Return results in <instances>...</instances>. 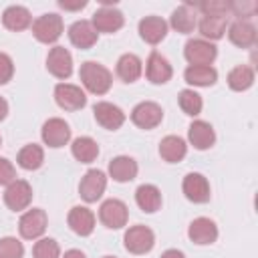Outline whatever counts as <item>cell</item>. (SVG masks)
<instances>
[{
    "label": "cell",
    "mask_w": 258,
    "mask_h": 258,
    "mask_svg": "<svg viewBox=\"0 0 258 258\" xmlns=\"http://www.w3.org/2000/svg\"><path fill=\"white\" fill-rule=\"evenodd\" d=\"M105 258H115V256H105Z\"/></svg>",
    "instance_id": "ee69618b"
},
{
    "label": "cell",
    "mask_w": 258,
    "mask_h": 258,
    "mask_svg": "<svg viewBox=\"0 0 258 258\" xmlns=\"http://www.w3.org/2000/svg\"><path fill=\"white\" fill-rule=\"evenodd\" d=\"M161 258H185L179 250H165L163 254H161Z\"/></svg>",
    "instance_id": "60d3db41"
},
{
    "label": "cell",
    "mask_w": 258,
    "mask_h": 258,
    "mask_svg": "<svg viewBox=\"0 0 258 258\" xmlns=\"http://www.w3.org/2000/svg\"><path fill=\"white\" fill-rule=\"evenodd\" d=\"M218 79L216 69L212 67H187L185 69V81L196 87H210Z\"/></svg>",
    "instance_id": "4dcf8cb0"
},
{
    "label": "cell",
    "mask_w": 258,
    "mask_h": 258,
    "mask_svg": "<svg viewBox=\"0 0 258 258\" xmlns=\"http://www.w3.org/2000/svg\"><path fill=\"white\" fill-rule=\"evenodd\" d=\"M109 175L115 181H119V183H125V181L135 179V175H137V163H135V159H131L127 155H119V157L111 159V163H109Z\"/></svg>",
    "instance_id": "7402d4cb"
},
{
    "label": "cell",
    "mask_w": 258,
    "mask_h": 258,
    "mask_svg": "<svg viewBox=\"0 0 258 258\" xmlns=\"http://www.w3.org/2000/svg\"><path fill=\"white\" fill-rule=\"evenodd\" d=\"M161 119H163V111L153 101H143L135 105V109L131 111V121L141 129H153L161 123Z\"/></svg>",
    "instance_id": "8992f818"
},
{
    "label": "cell",
    "mask_w": 258,
    "mask_h": 258,
    "mask_svg": "<svg viewBox=\"0 0 258 258\" xmlns=\"http://www.w3.org/2000/svg\"><path fill=\"white\" fill-rule=\"evenodd\" d=\"M226 16L222 14H204V18L200 20V32L206 36V38H212V40H218L224 36L226 32Z\"/></svg>",
    "instance_id": "f1b7e54d"
},
{
    "label": "cell",
    "mask_w": 258,
    "mask_h": 258,
    "mask_svg": "<svg viewBox=\"0 0 258 258\" xmlns=\"http://www.w3.org/2000/svg\"><path fill=\"white\" fill-rule=\"evenodd\" d=\"M54 101L60 109L67 111H79L81 107H85L87 97L81 91V87L77 85H69V83H60L54 87Z\"/></svg>",
    "instance_id": "5b68a950"
},
{
    "label": "cell",
    "mask_w": 258,
    "mask_h": 258,
    "mask_svg": "<svg viewBox=\"0 0 258 258\" xmlns=\"http://www.w3.org/2000/svg\"><path fill=\"white\" fill-rule=\"evenodd\" d=\"M196 24H198V20H196V10L191 8V4H183V6H179V8L173 10V14H171V26L177 32L187 34V32H191L196 28Z\"/></svg>",
    "instance_id": "83f0119b"
},
{
    "label": "cell",
    "mask_w": 258,
    "mask_h": 258,
    "mask_svg": "<svg viewBox=\"0 0 258 258\" xmlns=\"http://www.w3.org/2000/svg\"><path fill=\"white\" fill-rule=\"evenodd\" d=\"M18 230H20V236L26 238V240H34V238L42 236V232L46 230V212L40 210V208L28 210V212L20 218Z\"/></svg>",
    "instance_id": "30bf717a"
},
{
    "label": "cell",
    "mask_w": 258,
    "mask_h": 258,
    "mask_svg": "<svg viewBox=\"0 0 258 258\" xmlns=\"http://www.w3.org/2000/svg\"><path fill=\"white\" fill-rule=\"evenodd\" d=\"M69 226L79 236H89L95 228V214L89 208L77 206L69 212Z\"/></svg>",
    "instance_id": "d6986e66"
},
{
    "label": "cell",
    "mask_w": 258,
    "mask_h": 258,
    "mask_svg": "<svg viewBox=\"0 0 258 258\" xmlns=\"http://www.w3.org/2000/svg\"><path fill=\"white\" fill-rule=\"evenodd\" d=\"M30 20H32V16H30V12H28L24 6H8V8L4 10V14H2L4 26H6L8 30H14V32L28 28Z\"/></svg>",
    "instance_id": "484cf974"
},
{
    "label": "cell",
    "mask_w": 258,
    "mask_h": 258,
    "mask_svg": "<svg viewBox=\"0 0 258 258\" xmlns=\"http://www.w3.org/2000/svg\"><path fill=\"white\" fill-rule=\"evenodd\" d=\"M81 81L95 95H105L111 89V83H113L111 73L95 60H87V62L81 64Z\"/></svg>",
    "instance_id": "6da1fadb"
},
{
    "label": "cell",
    "mask_w": 258,
    "mask_h": 258,
    "mask_svg": "<svg viewBox=\"0 0 258 258\" xmlns=\"http://www.w3.org/2000/svg\"><path fill=\"white\" fill-rule=\"evenodd\" d=\"M123 240H125V248L131 254H145L155 244V236L147 226H131L125 232Z\"/></svg>",
    "instance_id": "3957f363"
},
{
    "label": "cell",
    "mask_w": 258,
    "mask_h": 258,
    "mask_svg": "<svg viewBox=\"0 0 258 258\" xmlns=\"http://www.w3.org/2000/svg\"><path fill=\"white\" fill-rule=\"evenodd\" d=\"M71 151L81 163H91L99 155V145L91 137H77L71 145Z\"/></svg>",
    "instance_id": "f546056e"
},
{
    "label": "cell",
    "mask_w": 258,
    "mask_h": 258,
    "mask_svg": "<svg viewBox=\"0 0 258 258\" xmlns=\"http://www.w3.org/2000/svg\"><path fill=\"white\" fill-rule=\"evenodd\" d=\"M139 34L145 42L149 44H157L165 38L167 34V24L163 18L159 16H145L141 22H139Z\"/></svg>",
    "instance_id": "e0dca14e"
},
{
    "label": "cell",
    "mask_w": 258,
    "mask_h": 258,
    "mask_svg": "<svg viewBox=\"0 0 258 258\" xmlns=\"http://www.w3.org/2000/svg\"><path fill=\"white\" fill-rule=\"evenodd\" d=\"M183 54H185V58H187V62L191 67H210L212 60L216 58L218 50H216V46L212 42L196 38V40H189L185 44Z\"/></svg>",
    "instance_id": "7a4b0ae2"
},
{
    "label": "cell",
    "mask_w": 258,
    "mask_h": 258,
    "mask_svg": "<svg viewBox=\"0 0 258 258\" xmlns=\"http://www.w3.org/2000/svg\"><path fill=\"white\" fill-rule=\"evenodd\" d=\"M32 32H34V36H36L40 42H44V44L54 42V40L62 34V18H60L58 14H54V12L42 14V16L32 24Z\"/></svg>",
    "instance_id": "277c9868"
},
{
    "label": "cell",
    "mask_w": 258,
    "mask_h": 258,
    "mask_svg": "<svg viewBox=\"0 0 258 258\" xmlns=\"http://www.w3.org/2000/svg\"><path fill=\"white\" fill-rule=\"evenodd\" d=\"M14 75V62L8 54L0 52V85H6Z\"/></svg>",
    "instance_id": "8d00e7d4"
},
{
    "label": "cell",
    "mask_w": 258,
    "mask_h": 258,
    "mask_svg": "<svg viewBox=\"0 0 258 258\" xmlns=\"http://www.w3.org/2000/svg\"><path fill=\"white\" fill-rule=\"evenodd\" d=\"M141 71H143V67H141V60H139L137 54L127 52V54H123V56L117 60V75H119V79L125 81V83L137 81V79L141 77Z\"/></svg>",
    "instance_id": "4316f807"
},
{
    "label": "cell",
    "mask_w": 258,
    "mask_h": 258,
    "mask_svg": "<svg viewBox=\"0 0 258 258\" xmlns=\"http://www.w3.org/2000/svg\"><path fill=\"white\" fill-rule=\"evenodd\" d=\"M58 6L64 8V10H81V8L87 6V2H85V0H79V2H67V0H60Z\"/></svg>",
    "instance_id": "ab89813d"
},
{
    "label": "cell",
    "mask_w": 258,
    "mask_h": 258,
    "mask_svg": "<svg viewBox=\"0 0 258 258\" xmlns=\"http://www.w3.org/2000/svg\"><path fill=\"white\" fill-rule=\"evenodd\" d=\"M107 187V177L101 169H89L79 183V194L85 202H97Z\"/></svg>",
    "instance_id": "52a82bcc"
},
{
    "label": "cell",
    "mask_w": 258,
    "mask_h": 258,
    "mask_svg": "<svg viewBox=\"0 0 258 258\" xmlns=\"http://www.w3.org/2000/svg\"><path fill=\"white\" fill-rule=\"evenodd\" d=\"M135 202L143 212L153 214L161 208V191L151 183H143L135 191Z\"/></svg>",
    "instance_id": "cb8c5ba5"
},
{
    "label": "cell",
    "mask_w": 258,
    "mask_h": 258,
    "mask_svg": "<svg viewBox=\"0 0 258 258\" xmlns=\"http://www.w3.org/2000/svg\"><path fill=\"white\" fill-rule=\"evenodd\" d=\"M6 113H8V103H6V101L0 97V121L6 117Z\"/></svg>",
    "instance_id": "7bdbcfd3"
},
{
    "label": "cell",
    "mask_w": 258,
    "mask_h": 258,
    "mask_svg": "<svg viewBox=\"0 0 258 258\" xmlns=\"http://www.w3.org/2000/svg\"><path fill=\"white\" fill-rule=\"evenodd\" d=\"M171 64L167 62L165 56H161L159 52H151L147 58V79L153 85H163L171 79Z\"/></svg>",
    "instance_id": "ac0fdd59"
},
{
    "label": "cell",
    "mask_w": 258,
    "mask_h": 258,
    "mask_svg": "<svg viewBox=\"0 0 258 258\" xmlns=\"http://www.w3.org/2000/svg\"><path fill=\"white\" fill-rule=\"evenodd\" d=\"M91 24L97 32H117L123 26V14L113 6H103L93 14Z\"/></svg>",
    "instance_id": "9a60e30c"
},
{
    "label": "cell",
    "mask_w": 258,
    "mask_h": 258,
    "mask_svg": "<svg viewBox=\"0 0 258 258\" xmlns=\"http://www.w3.org/2000/svg\"><path fill=\"white\" fill-rule=\"evenodd\" d=\"M62 258H87L81 250H69V252H64V256Z\"/></svg>",
    "instance_id": "b9f144b4"
},
{
    "label": "cell",
    "mask_w": 258,
    "mask_h": 258,
    "mask_svg": "<svg viewBox=\"0 0 258 258\" xmlns=\"http://www.w3.org/2000/svg\"><path fill=\"white\" fill-rule=\"evenodd\" d=\"M69 38L75 46L79 48H91L97 42V30L93 28L91 22L87 20H77L71 28H69Z\"/></svg>",
    "instance_id": "44dd1931"
},
{
    "label": "cell",
    "mask_w": 258,
    "mask_h": 258,
    "mask_svg": "<svg viewBox=\"0 0 258 258\" xmlns=\"http://www.w3.org/2000/svg\"><path fill=\"white\" fill-rule=\"evenodd\" d=\"M183 194L194 204H206L210 200V183L202 173H187L183 177Z\"/></svg>",
    "instance_id": "7c38bea8"
},
{
    "label": "cell",
    "mask_w": 258,
    "mask_h": 258,
    "mask_svg": "<svg viewBox=\"0 0 258 258\" xmlns=\"http://www.w3.org/2000/svg\"><path fill=\"white\" fill-rule=\"evenodd\" d=\"M127 206L121 202V200H107L101 204V210H99V218L101 222L111 228V230H119L127 224Z\"/></svg>",
    "instance_id": "9c48e42d"
},
{
    "label": "cell",
    "mask_w": 258,
    "mask_h": 258,
    "mask_svg": "<svg viewBox=\"0 0 258 258\" xmlns=\"http://www.w3.org/2000/svg\"><path fill=\"white\" fill-rule=\"evenodd\" d=\"M0 141H2V139H0Z\"/></svg>",
    "instance_id": "f6af8a7d"
},
{
    "label": "cell",
    "mask_w": 258,
    "mask_h": 258,
    "mask_svg": "<svg viewBox=\"0 0 258 258\" xmlns=\"http://www.w3.org/2000/svg\"><path fill=\"white\" fill-rule=\"evenodd\" d=\"M34 258H58L60 256V248L52 238H42L34 244L32 248Z\"/></svg>",
    "instance_id": "e575fe53"
},
{
    "label": "cell",
    "mask_w": 258,
    "mask_h": 258,
    "mask_svg": "<svg viewBox=\"0 0 258 258\" xmlns=\"http://www.w3.org/2000/svg\"><path fill=\"white\" fill-rule=\"evenodd\" d=\"M252 83H254V71L246 64H240V67L232 69L230 75H228V85L234 91H246V89L252 87Z\"/></svg>",
    "instance_id": "1f68e13d"
},
{
    "label": "cell",
    "mask_w": 258,
    "mask_h": 258,
    "mask_svg": "<svg viewBox=\"0 0 258 258\" xmlns=\"http://www.w3.org/2000/svg\"><path fill=\"white\" fill-rule=\"evenodd\" d=\"M202 97L196 93V91H191V89H183L181 93H179V107H181V111L185 113V115H200V111H202Z\"/></svg>",
    "instance_id": "836d02e7"
},
{
    "label": "cell",
    "mask_w": 258,
    "mask_h": 258,
    "mask_svg": "<svg viewBox=\"0 0 258 258\" xmlns=\"http://www.w3.org/2000/svg\"><path fill=\"white\" fill-rule=\"evenodd\" d=\"M187 236H189L191 242H196V244H200V246H206V244L216 242V238H218V228H216V224H214L210 218H196V220L189 224Z\"/></svg>",
    "instance_id": "2e32d148"
},
{
    "label": "cell",
    "mask_w": 258,
    "mask_h": 258,
    "mask_svg": "<svg viewBox=\"0 0 258 258\" xmlns=\"http://www.w3.org/2000/svg\"><path fill=\"white\" fill-rule=\"evenodd\" d=\"M230 40L240 46V48H246V46H252L256 42V28L248 22V20H236L232 26H230V32H228Z\"/></svg>",
    "instance_id": "d4e9b609"
},
{
    "label": "cell",
    "mask_w": 258,
    "mask_h": 258,
    "mask_svg": "<svg viewBox=\"0 0 258 258\" xmlns=\"http://www.w3.org/2000/svg\"><path fill=\"white\" fill-rule=\"evenodd\" d=\"M187 137H189V143L196 147V149H210L216 141V133L212 129L210 123L206 121H194L189 125V131H187Z\"/></svg>",
    "instance_id": "ffe728a7"
},
{
    "label": "cell",
    "mask_w": 258,
    "mask_h": 258,
    "mask_svg": "<svg viewBox=\"0 0 258 258\" xmlns=\"http://www.w3.org/2000/svg\"><path fill=\"white\" fill-rule=\"evenodd\" d=\"M24 246L16 238H0V258H22Z\"/></svg>",
    "instance_id": "d590c367"
},
{
    "label": "cell",
    "mask_w": 258,
    "mask_h": 258,
    "mask_svg": "<svg viewBox=\"0 0 258 258\" xmlns=\"http://www.w3.org/2000/svg\"><path fill=\"white\" fill-rule=\"evenodd\" d=\"M30 200H32V187H30L28 181H24V179H14L12 183H8V187H6V191H4V204H6L10 210L18 212V210L28 208Z\"/></svg>",
    "instance_id": "ba28073f"
},
{
    "label": "cell",
    "mask_w": 258,
    "mask_h": 258,
    "mask_svg": "<svg viewBox=\"0 0 258 258\" xmlns=\"http://www.w3.org/2000/svg\"><path fill=\"white\" fill-rule=\"evenodd\" d=\"M46 69L50 75L56 79H69L73 73V56L64 46H54L50 48L46 56Z\"/></svg>",
    "instance_id": "8fae6325"
},
{
    "label": "cell",
    "mask_w": 258,
    "mask_h": 258,
    "mask_svg": "<svg viewBox=\"0 0 258 258\" xmlns=\"http://www.w3.org/2000/svg\"><path fill=\"white\" fill-rule=\"evenodd\" d=\"M16 179V171H14V165L6 159V157H0V185H8Z\"/></svg>",
    "instance_id": "74e56055"
},
{
    "label": "cell",
    "mask_w": 258,
    "mask_h": 258,
    "mask_svg": "<svg viewBox=\"0 0 258 258\" xmlns=\"http://www.w3.org/2000/svg\"><path fill=\"white\" fill-rule=\"evenodd\" d=\"M185 151H187V145L181 137L177 135H167L161 139L159 143V155L167 161V163H177L185 157Z\"/></svg>",
    "instance_id": "603a6c76"
},
{
    "label": "cell",
    "mask_w": 258,
    "mask_h": 258,
    "mask_svg": "<svg viewBox=\"0 0 258 258\" xmlns=\"http://www.w3.org/2000/svg\"><path fill=\"white\" fill-rule=\"evenodd\" d=\"M200 8L204 10V14H222V16H226V12L230 10V4L220 2V0H210V2L200 4Z\"/></svg>",
    "instance_id": "f35d334b"
},
{
    "label": "cell",
    "mask_w": 258,
    "mask_h": 258,
    "mask_svg": "<svg viewBox=\"0 0 258 258\" xmlns=\"http://www.w3.org/2000/svg\"><path fill=\"white\" fill-rule=\"evenodd\" d=\"M69 139H71V129L62 119L54 117L42 125V141L48 147H62L67 145Z\"/></svg>",
    "instance_id": "5bb4252c"
},
{
    "label": "cell",
    "mask_w": 258,
    "mask_h": 258,
    "mask_svg": "<svg viewBox=\"0 0 258 258\" xmlns=\"http://www.w3.org/2000/svg\"><path fill=\"white\" fill-rule=\"evenodd\" d=\"M93 113H95L97 123H99L101 127H105V129H111V131L119 129V127L123 125V121H125V113H123L117 105L107 103V101L97 103V105L93 107Z\"/></svg>",
    "instance_id": "4fadbf2b"
},
{
    "label": "cell",
    "mask_w": 258,
    "mask_h": 258,
    "mask_svg": "<svg viewBox=\"0 0 258 258\" xmlns=\"http://www.w3.org/2000/svg\"><path fill=\"white\" fill-rule=\"evenodd\" d=\"M44 161V153H42V147L40 145H26L18 151V165L24 167V169H38Z\"/></svg>",
    "instance_id": "d6a6232c"
}]
</instances>
